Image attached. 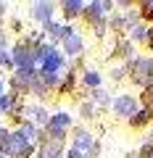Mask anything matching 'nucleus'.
Instances as JSON below:
<instances>
[{"instance_id": "nucleus-1", "label": "nucleus", "mask_w": 153, "mask_h": 158, "mask_svg": "<svg viewBox=\"0 0 153 158\" xmlns=\"http://www.w3.org/2000/svg\"><path fill=\"white\" fill-rule=\"evenodd\" d=\"M113 111L119 113V116H135L137 113V100L130 98V95H121L119 100L113 103Z\"/></svg>"}, {"instance_id": "nucleus-2", "label": "nucleus", "mask_w": 153, "mask_h": 158, "mask_svg": "<svg viewBox=\"0 0 153 158\" xmlns=\"http://www.w3.org/2000/svg\"><path fill=\"white\" fill-rule=\"evenodd\" d=\"M61 69V56L56 50H50L45 58H42V74H56Z\"/></svg>"}, {"instance_id": "nucleus-3", "label": "nucleus", "mask_w": 153, "mask_h": 158, "mask_svg": "<svg viewBox=\"0 0 153 158\" xmlns=\"http://www.w3.org/2000/svg\"><path fill=\"white\" fill-rule=\"evenodd\" d=\"M63 40H66V53H69V56H77V53L82 50V40L77 37L74 32H71V34H66Z\"/></svg>"}, {"instance_id": "nucleus-4", "label": "nucleus", "mask_w": 153, "mask_h": 158, "mask_svg": "<svg viewBox=\"0 0 153 158\" xmlns=\"http://www.w3.org/2000/svg\"><path fill=\"white\" fill-rule=\"evenodd\" d=\"M50 11H53L50 3H37V6H34V16L42 19V21H48V19H50Z\"/></svg>"}, {"instance_id": "nucleus-5", "label": "nucleus", "mask_w": 153, "mask_h": 158, "mask_svg": "<svg viewBox=\"0 0 153 158\" xmlns=\"http://www.w3.org/2000/svg\"><path fill=\"white\" fill-rule=\"evenodd\" d=\"M63 8H66V16H77V13H79V11H82L85 6H82L79 0H71V3H66Z\"/></svg>"}, {"instance_id": "nucleus-6", "label": "nucleus", "mask_w": 153, "mask_h": 158, "mask_svg": "<svg viewBox=\"0 0 153 158\" xmlns=\"http://www.w3.org/2000/svg\"><path fill=\"white\" fill-rule=\"evenodd\" d=\"M82 148H90V135H85V132L79 135V140H77V148H74V150L82 153Z\"/></svg>"}, {"instance_id": "nucleus-7", "label": "nucleus", "mask_w": 153, "mask_h": 158, "mask_svg": "<svg viewBox=\"0 0 153 158\" xmlns=\"http://www.w3.org/2000/svg\"><path fill=\"white\" fill-rule=\"evenodd\" d=\"M85 82H87V85H90V87H95L98 82H100V77H98L95 71H87V74H85Z\"/></svg>"}, {"instance_id": "nucleus-8", "label": "nucleus", "mask_w": 153, "mask_h": 158, "mask_svg": "<svg viewBox=\"0 0 153 158\" xmlns=\"http://www.w3.org/2000/svg\"><path fill=\"white\" fill-rule=\"evenodd\" d=\"M100 8H103V3H92V6L87 8V13H90V16H100Z\"/></svg>"}, {"instance_id": "nucleus-9", "label": "nucleus", "mask_w": 153, "mask_h": 158, "mask_svg": "<svg viewBox=\"0 0 153 158\" xmlns=\"http://www.w3.org/2000/svg\"><path fill=\"white\" fill-rule=\"evenodd\" d=\"M145 37H148V29L137 27V29H135V40H145Z\"/></svg>"}, {"instance_id": "nucleus-10", "label": "nucleus", "mask_w": 153, "mask_h": 158, "mask_svg": "<svg viewBox=\"0 0 153 158\" xmlns=\"http://www.w3.org/2000/svg\"><path fill=\"white\" fill-rule=\"evenodd\" d=\"M8 106H11V98H3V95H0V111L8 108Z\"/></svg>"}, {"instance_id": "nucleus-11", "label": "nucleus", "mask_w": 153, "mask_h": 158, "mask_svg": "<svg viewBox=\"0 0 153 158\" xmlns=\"http://www.w3.org/2000/svg\"><path fill=\"white\" fill-rule=\"evenodd\" d=\"M8 61H11V58H8V53L0 48V63H8Z\"/></svg>"}, {"instance_id": "nucleus-12", "label": "nucleus", "mask_w": 153, "mask_h": 158, "mask_svg": "<svg viewBox=\"0 0 153 158\" xmlns=\"http://www.w3.org/2000/svg\"><path fill=\"white\" fill-rule=\"evenodd\" d=\"M69 158H85V156H82L79 150H69Z\"/></svg>"}, {"instance_id": "nucleus-13", "label": "nucleus", "mask_w": 153, "mask_h": 158, "mask_svg": "<svg viewBox=\"0 0 153 158\" xmlns=\"http://www.w3.org/2000/svg\"><path fill=\"white\" fill-rule=\"evenodd\" d=\"M148 16L153 19V3H151V6H148Z\"/></svg>"}, {"instance_id": "nucleus-14", "label": "nucleus", "mask_w": 153, "mask_h": 158, "mask_svg": "<svg viewBox=\"0 0 153 158\" xmlns=\"http://www.w3.org/2000/svg\"><path fill=\"white\" fill-rule=\"evenodd\" d=\"M56 158H58V156H56Z\"/></svg>"}]
</instances>
